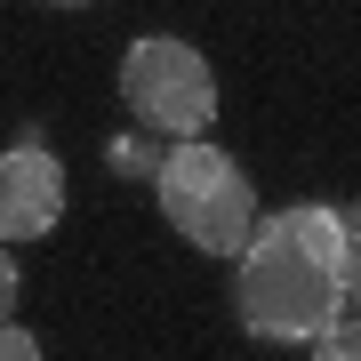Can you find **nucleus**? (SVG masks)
I'll return each instance as SVG.
<instances>
[{
	"label": "nucleus",
	"mask_w": 361,
	"mask_h": 361,
	"mask_svg": "<svg viewBox=\"0 0 361 361\" xmlns=\"http://www.w3.org/2000/svg\"><path fill=\"white\" fill-rule=\"evenodd\" d=\"M345 281H353V249L337 209L289 201V209H265L233 257V313L265 345H313L345 313Z\"/></svg>",
	"instance_id": "nucleus-1"
},
{
	"label": "nucleus",
	"mask_w": 361,
	"mask_h": 361,
	"mask_svg": "<svg viewBox=\"0 0 361 361\" xmlns=\"http://www.w3.org/2000/svg\"><path fill=\"white\" fill-rule=\"evenodd\" d=\"M153 201H161L169 233H185V241L209 249V257H241V241L265 217V209H257V185L241 177V161H233L225 145H209V137H185V145L161 153Z\"/></svg>",
	"instance_id": "nucleus-2"
},
{
	"label": "nucleus",
	"mask_w": 361,
	"mask_h": 361,
	"mask_svg": "<svg viewBox=\"0 0 361 361\" xmlns=\"http://www.w3.org/2000/svg\"><path fill=\"white\" fill-rule=\"evenodd\" d=\"M121 97H129V113L161 145H185V137L217 129V73L177 32H145V40L121 49Z\"/></svg>",
	"instance_id": "nucleus-3"
},
{
	"label": "nucleus",
	"mask_w": 361,
	"mask_h": 361,
	"mask_svg": "<svg viewBox=\"0 0 361 361\" xmlns=\"http://www.w3.org/2000/svg\"><path fill=\"white\" fill-rule=\"evenodd\" d=\"M65 225V169L40 137L8 145L0 153V241H49V233Z\"/></svg>",
	"instance_id": "nucleus-4"
},
{
	"label": "nucleus",
	"mask_w": 361,
	"mask_h": 361,
	"mask_svg": "<svg viewBox=\"0 0 361 361\" xmlns=\"http://www.w3.org/2000/svg\"><path fill=\"white\" fill-rule=\"evenodd\" d=\"M161 153H169L161 137H113V145H104V161H113L121 177H153V169H161Z\"/></svg>",
	"instance_id": "nucleus-5"
},
{
	"label": "nucleus",
	"mask_w": 361,
	"mask_h": 361,
	"mask_svg": "<svg viewBox=\"0 0 361 361\" xmlns=\"http://www.w3.org/2000/svg\"><path fill=\"white\" fill-rule=\"evenodd\" d=\"M313 361H361V313H353V322L337 313V322L313 337Z\"/></svg>",
	"instance_id": "nucleus-6"
},
{
	"label": "nucleus",
	"mask_w": 361,
	"mask_h": 361,
	"mask_svg": "<svg viewBox=\"0 0 361 361\" xmlns=\"http://www.w3.org/2000/svg\"><path fill=\"white\" fill-rule=\"evenodd\" d=\"M0 361H40V337L16 329V322H0Z\"/></svg>",
	"instance_id": "nucleus-7"
},
{
	"label": "nucleus",
	"mask_w": 361,
	"mask_h": 361,
	"mask_svg": "<svg viewBox=\"0 0 361 361\" xmlns=\"http://www.w3.org/2000/svg\"><path fill=\"white\" fill-rule=\"evenodd\" d=\"M16 289H25V281H16V257H8V241H0V322L16 313Z\"/></svg>",
	"instance_id": "nucleus-8"
},
{
	"label": "nucleus",
	"mask_w": 361,
	"mask_h": 361,
	"mask_svg": "<svg viewBox=\"0 0 361 361\" xmlns=\"http://www.w3.org/2000/svg\"><path fill=\"white\" fill-rule=\"evenodd\" d=\"M337 225H345V249L361 257V201H345V209H337Z\"/></svg>",
	"instance_id": "nucleus-9"
},
{
	"label": "nucleus",
	"mask_w": 361,
	"mask_h": 361,
	"mask_svg": "<svg viewBox=\"0 0 361 361\" xmlns=\"http://www.w3.org/2000/svg\"><path fill=\"white\" fill-rule=\"evenodd\" d=\"M345 305L361 313V257H353V281H345Z\"/></svg>",
	"instance_id": "nucleus-10"
},
{
	"label": "nucleus",
	"mask_w": 361,
	"mask_h": 361,
	"mask_svg": "<svg viewBox=\"0 0 361 361\" xmlns=\"http://www.w3.org/2000/svg\"><path fill=\"white\" fill-rule=\"evenodd\" d=\"M56 8H89V0H56Z\"/></svg>",
	"instance_id": "nucleus-11"
}]
</instances>
